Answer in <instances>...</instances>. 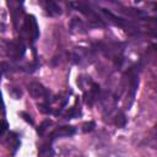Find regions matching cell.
I'll return each mask as SVG.
<instances>
[{
  "mask_svg": "<svg viewBox=\"0 0 157 157\" xmlns=\"http://www.w3.org/2000/svg\"><path fill=\"white\" fill-rule=\"evenodd\" d=\"M113 120H114V124L118 128H124L125 124H126V118H125V114L123 112H117Z\"/></svg>",
  "mask_w": 157,
  "mask_h": 157,
  "instance_id": "11",
  "label": "cell"
},
{
  "mask_svg": "<svg viewBox=\"0 0 157 157\" xmlns=\"http://www.w3.org/2000/svg\"><path fill=\"white\" fill-rule=\"evenodd\" d=\"M50 124H52V121H50V120H44V121H43V123H42V124L39 125V128L37 129L38 134H39V135L42 136V135L44 134V131L47 130V128H48V126H49Z\"/></svg>",
  "mask_w": 157,
  "mask_h": 157,
  "instance_id": "14",
  "label": "cell"
},
{
  "mask_svg": "<svg viewBox=\"0 0 157 157\" xmlns=\"http://www.w3.org/2000/svg\"><path fill=\"white\" fill-rule=\"evenodd\" d=\"M28 92L31 94V97L33 98H43L45 99V102H49V97H50V92L39 82H31L28 85Z\"/></svg>",
  "mask_w": 157,
  "mask_h": 157,
  "instance_id": "4",
  "label": "cell"
},
{
  "mask_svg": "<svg viewBox=\"0 0 157 157\" xmlns=\"http://www.w3.org/2000/svg\"><path fill=\"white\" fill-rule=\"evenodd\" d=\"M26 45L22 39H13L6 43V55L12 60H18L25 55Z\"/></svg>",
  "mask_w": 157,
  "mask_h": 157,
  "instance_id": "2",
  "label": "cell"
},
{
  "mask_svg": "<svg viewBox=\"0 0 157 157\" xmlns=\"http://www.w3.org/2000/svg\"><path fill=\"white\" fill-rule=\"evenodd\" d=\"M44 10L47 11V13L49 16H56V15L61 13L60 6L54 1H45L44 2Z\"/></svg>",
  "mask_w": 157,
  "mask_h": 157,
  "instance_id": "9",
  "label": "cell"
},
{
  "mask_svg": "<svg viewBox=\"0 0 157 157\" xmlns=\"http://www.w3.org/2000/svg\"><path fill=\"white\" fill-rule=\"evenodd\" d=\"M20 114H21V117H23V119H25L26 121H28L29 124H33V119H32L31 115H28V114H26V113H23V112H21Z\"/></svg>",
  "mask_w": 157,
  "mask_h": 157,
  "instance_id": "16",
  "label": "cell"
},
{
  "mask_svg": "<svg viewBox=\"0 0 157 157\" xmlns=\"http://www.w3.org/2000/svg\"><path fill=\"white\" fill-rule=\"evenodd\" d=\"M76 132V129L71 125H64V126H59L56 128L55 130L52 131L50 136H49V141H54L56 139H60V137H67V136H71Z\"/></svg>",
  "mask_w": 157,
  "mask_h": 157,
  "instance_id": "6",
  "label": "cell"
},
{
  "mask_svg": "<svg viewBox=\"0 0 157 157\" xmlns=\"http://www.w3.org/2000/svg\"><path fill=\"white\" fill-rule=\"evenodd\" d=\"M39 157H54V152L50 145H42L39 147Z\"/></svg>",
  "mask_w": 157,
  "mask_h": 157,
  "instance_id": "12",
  "label": "cell"
},
{
  "mask_svg": "<svg viewBox=\"0 0 157 157\" xmlns=\"http://www.w3.org/2000/svg\"><path fill=\"white\" fill-rule=\"evenodd\" d=\"M20 32H21V37L23 39L28 40L29 43H33L37 40V38L39 37V28H38L37 20L33 15L25 16L22 27L20 28Z\"/></svg>",
  "mask_w": 157,
  "mask_h": 157,
  "instance_id": "1",
  "label": "cell"
},
{
  "mask_svg": "<svg viewBox=\"0 0 157 157\" xmlns=\"http://www.w3.org/2000/svg\"><path fill=\"white\" fill-rule=\"evenodd\" d=\"M147 145L153 148V150H157V123L153 125L152 130L150 131V135L147 137Z\"/></svg>",
  "mask_w": 157,
  "mask_h": 157,
  "instance_id": "10",
  "label": "cell"
},
{
  "mask_svg": "<svg viewBox=\"0 0 157 157\" xmlns=\"http://www.w3.org/2000/svg\"><path fill=\"white\" fill-rule=\"evenodd\" d=\"M5 145L9 147L10 155H15V152L18 150V147H20V145H21L18 135H17L16 132L10 131V132L7 134V136H6V139H5Z\"/></svg>",
  "mask_w": 157,
  "mask_h": 157,
  "instance_id": "7",
  "label": "cell"
},
{
  "mask_svg": "<svg viewBox=\"0 0 157 157\" xmlns=\"http://www.w3.org/2000/svg\"><path fill=\"white\" fill-rule=\"evenodd\" d=\"M38 109H39L42 113H44V114H49V113L53 112V110H52V107H50V104H49V102H44V103L38 104Z\"/></svg>",
  "mask_w": 157,
  "mask_h": 157,
  "instance_id": "13",
  "label": "cell"
},
{
  "mask_svg": "<svg viewBox=\"0 0 157 157\" xmlns=\"http://www.w3.org/2000/svg\"><path fill=\"white\" fill-rule=\"evenodd\" d=\"M93 128H94V123H93V121H90V123L83 124V126H82V131H83V132H87V131L93 130Z\"/></svg>",
  "mask_w": 157,
  "mask_h": 157,
  "instance_id": "15",
  "label": "cell"
},
{
  "mask_svg": "<svg viewBox=\"0 0 157 157\" xmlns=\"http://www.w3.org/2000/svg\"><path fill=\"white\" fill-rule=\"evenodd\" d=\"M98 94H99V86L97 85V83H91V88L88 90V92L85 94V102H86V104L87 105H92L94 102H96V99L98 98Z\"/></svg>",
  "mask_w": 157,
  "mask_h": 157,
  "instance_id": "8",
  "label": "cell"
},
{
  "mask_svg": "<svg viewBox=\"0 0 157 157\" xmlns=\"http://www.w3.org/2000/svg\"><path fill=\"white\" fill-rule=\"evenodd\" d=\"M126 82H128V98L130 99V105L134 102L135 93L139 86V74L135 67H130L126 72Z\"/></svg>",
  "mask_w": 157,
  "mask_h": 157,
  "instance_id": "3",
  "label": "cell"
},
{
  "mask_svg": "<svg viewBox=\"0 0 157 157\" xmlns=\"http://www.w3.org/2000/svg\"><path fill=\"white\" fill-rule=\"evenodd\" d=\"M74 5L77 7V10H78L80 12H82L86 17H88V20H90L92 23H94L96 26H103V25H104L103 21L101 20V17L96 13V11H94L93 9H91L87 4L78 2V4H74Z\"/></svg>",
  "mask_w": 157,
  "mask_h": 157,
  "instance_id": "5",
  "label": "cell"
},
{
  "mask_svg": "<svg viewBox=\"0 0 157 157\" xmlns=\"http://www.w3.org/2000/svg\"><path fill=\"white\" fill-rule=\"evenodd\" d=\"M7 130V121H5V120H2V128H1V136H4V134H5V131Z\"/></svg>",
  "mask_w": 157,
  "mask_h": 157,
  "instance_id": "17",
  "label": "cell"
}]
</instances>
